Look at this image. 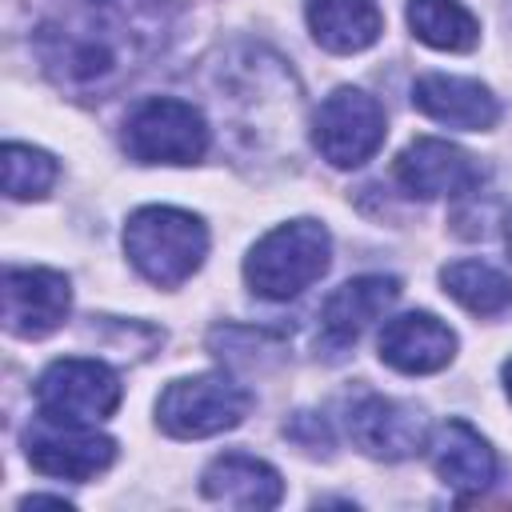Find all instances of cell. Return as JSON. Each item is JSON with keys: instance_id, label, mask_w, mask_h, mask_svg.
Masks as SVG:
<instances>
[{"instance_id": "277c9868", "label": "cell", "mask_w": 512, "mask_h": 512, "mask_svg": "<svg viewBox=\"0 0 512 512\" xmlns=\"http://www.w3.org/2000/svg\"><path fill=\"white\" fill-rule=\"evenodd\" d=\"M252 408V392L224 372H200L172 380L156 400V420L176 440H204L236 428Z\"/></svg>"}, {"instance_id": "e0dca14e", "label": "cell", "mask_w": 512, "mask_h": 512, "mask_svg": "<svg viewBox=\"0 0 512 512\" xmlns=\"http://www.w3.org/2000/svg\"><path fill=\"white\" fill-rule=\"evenodd\" d=\"M312 40L336 56L364 52L384 32V12L376 0H308L304 8Z\"/></svg>"}, {"instance_id": "30bf717a", "label": "cell", "mask_w": 512, "mask_h": 512, "mask_svg": "<svg viewBox=\"0 0 512 512\" xmlns=\"http://www.w3.org/2000/svg\"><path fill=\"white\" fill-rule=\"evenodd\" d=\"M392 172H396V184L408 196H424V200H436V196H468L484 180V168L476 164L472 152H464L460 144L436 140V136H416L396 156Z\"/></svg>"}, {"instance_id": "3957f363", "label": "cell", "mask_w": 512, "mask_h": 512, "mask_svg": "<svg viewBox=\"0 0 512 512\" xmlns=\"http://www.w3.org/2000/svg\"><path fill=\"white\" fill-rule=\"evenodd\" d=\"M328 256L332 236L320 220H288L252 244L244 260V280L260 300H292L324 276Z\"/></svg>"}, {"instance_id": "52a82bcc", "label": "cell", "mask_w": 512, "mask_h": 512, "mask_svg": "<svg viewBox=\"0 0 512 512\" xmlns=\"http://www.w3.org/2000/svg\"><path fill=\"white\" fill-rule=\"evenodd\" d=\"M384 108L364 88H336L312 116V144L336 168H360L384 144Z\"/></svg>"}, {"instance_id": "7c38bea8", "label": "cell", "mask_w": 512, "mask_h": 512, "mask_svg": "<svg viewBox=\"0 0 512 512\" xmlns=\"http://www.w3.org/2000/svg\"><path fill=\"white\" fill-rule=\"evenodd\" d=\"M380 360L404 376L440 372L456 356V332L432 312H404L380 328Z\"/></svg>"}, {"instance_id": "4fadbf2b", "label": "cell", "mask_w": 512, "mask_h": 512, "mask_svg": "<svg viewBox=\"0 0 512 512\" xmlns=\"http://www.w3.org/2000/svg\"><path fill=\"white\" fill-rule=\"evenodd\" d=\"M400 296L396 276H356L344 280L324 304H320V344L328 352H344L356 344V336Z\"/></svg>"}, {"instance_id": "9c48e42d", "label": "cell", "mask_w": 512, "mask_h": 512, "mask_svg": "<svg viewBox=\"0 0 512 512\" xmlns=\"http://www.w3.org/2000/svg\"><path fill=\"white\" fill-rule=\"evenodd\" d=\"M4 328L20 340H40L56 332L72 308L68 276L56 268H4L0 280Z\"/></svg>"}, {"instance_id": "8992f818", "label": "cell", "mask_w": 512, "mask_h": 512, "mask_svg": "<svg viewBox=\"0 0 512 512\" xmlns=\"http://www.w3.org/2000/svg\"><path fill=\"white\" fill-rule=\"evenodd\" d=\"M120 376L104 360L64 356L36 380V412L60 424H96L120 408Z\"/></svg>"}, {"instance_id": "8fae6325", "label": "cell", "mask_w": 512, "mask_h": 512, "mask_svg": "<svg viewBox=\"0 0 512 512\" xmlns=\"http://www.w3.org/2000/svg\"><path fill=\"white\" fill-rule=\"evenodd\" d=\"M348 436L372 460H408L424 448L428 424L420 408L368 392L348 404Z\"/></svg>"}, {"instance_id": "ffe728a7", "label": "cell", "mask_w": 512, "mask_h": 512, "mask_svg": "<svg viewBox=\"0 0 512 512\" xmlns=\"http://www.w3.org/2000/svg\"><path fill=\"white\" fill-rule=\"evenodd\" d=\"M56 184V160L32 144H4V192L12 200H40Z\"/></svg>"}, {"instance_id": "5b68a950", "label": "cell", "mask_w": 512, "mask_h": 512, "mask_svg": "<svg viewBox=\"0 0 512 512\" xmlns=\"http://www.w3.org/2000/svg\"><path fill=\"white\" fill-rule=\"evenodd\" d=\"M120 140L136 164H196L208 152V124L188 100L148 96L128 112Z\"/></svg>"}, {"instance_id": "2e32d148", "label": "cell", "mask_w": 512, "mask_h": 512, "mask_svg": "<svg viewBox=\"0 0 512 512\" xmlns=\"http://www.w3.org/2000/svg\"><path fill=\"white\" fill-rule=\"evenodd\" d=\"M200 492L228 508H276L284 500V480L272 464L248 452H224L204 468Z\"/></svg>"}, {"instance_id": "7402d4cb", "label": "cell", "mask_w": 512, "mask_h": 512, "mask_svg": "<svg viewBox=\"0 0 512 512\" xmlns=\"http://www.w3.org/2000/svg\"><path fill=\"white\" fill-rule=\"evenodd\" d=\"M504 388H508V400H512V360H504Z\"/></svg>"}, {"instance_id": "ba28073f", "label": "cell", "mask_w": 512, "mask_h": 512, "mask_svg": "<svg viewBox=\"0 0 512 512\" xmlns=\"http://www.w3.org/2000/svg\"><path fill=\"white\" fill-rule=\"evenodd\" d=\"M24 456L44 476L84 484L116 460V440L96 432L92 424H60L36 416V424H28L24 432Z\"/></svg>"}, {"instance_id": "9a60e30c", "label": "cell", "mask_w": 512, "mask_h": 512, "mask_svg": "<svg viewBox=\"0 0 512 512\" xmlns=\"http://www.w3.org/2000/svg\"><path fill=\"white\" fill-rule=\"evenodd\" d=\"M432 468L460 496L484 492L500 472L496 452L488 448V440L468 420H444L436 428V436H432Z\"/></svg>"}, {"instance_id": "7a4b0ae2", "label": "cell", "mask_w": 512, "mask_h": 512, "mask_svg": "<svg viewBox=\"0 0 512 512\" xmlns=\"http://www.w3.org/2000/svg\"><path fill=\"white\" fill-rule=\"evenodd\" d=\"M124 252L132 268L156 284V288H176L184 284L208 252V228L200 216L172 208V204H148L136 208L124 224Z\"/></svg>"}, {"instance_id": "5bb4252c", "label": "cell", "mask_w": 512, "mask_h": 512, "mask_svg": "<svg viewBox=\"0 0 512 512\" xmlns=\"http://www.w3.org/2000/svg\"><path fill=\"white\" fill-rule=\"evenodd\" d=\"M412 104L448 128H464V132H484L500 120V104L496 96L468 76H444V72H428L412 84Z\"/></svg>"}, {"instance_id": "6da1fadb", "label": "cell", "mask_w": 512, "mask_h": 512, "mask_svg": "<svg viewBox=\"0 0 512 512\" xmlns=\"http://www.w3.org/2000/svg\"><path fill=\"white\" fill-rule=\"evenodd\" d=\"M184 16L180 0H88L80 16L44 24L36 36L44 68L80 92H100L132 68L164 52Z\"/></svg>"}, {"instance_id": "603a6c76", "label": "cell", "mask_w": 512, "mask_h": 512, "mask_svg": "<svg viewBox=\"0 0 512 512\" xmlns=\"http://www.w3.org/2000/svg\"><path fill=\"white\" fill-rule=\"evenodd\" d=\"M504 244H508V252H512V212H508V220H504Z\"/></svg>"}, {"instance_id": "ac0fdd59", "label": "cell", "mask_w": 512, "mask_h": 512, "mask_svg": "<svg viewBox=\"0 0 512 512\" xmlns=\"http://www.w3.org/2000/svg\"><path fill=\"white\" fill-rule=\"evenodd\" d=\"M408 28L440 52H472L480 44V20L460 0H408Z\"/></svg>"}, {"instance_id": "44dd1931", "label": "cell", "mask_w": 512, "mask_h": 512, "mask_svg": "<svg viewBox=\"0 0 512 512\" xmlns=\"http://www.w3.org/2000/svg\"><path fill=\"white\" fill-rule=\"evenodd\" d=\"M20 508H72L64 496H24Z\"/></svg>"}, {"instance_id": "d6986e66", "label": "cell", "mask_w": 512, "mask_h": 512, "mask_svg": "<svg viewBox=\"0 0 512 512\" xmlns=\"http://www.w3.org/2000/svg\"><path fill=\"white\" fill-rule=\"evenodd\" d=\"M440 284L472 316H500L504 308H512V276H504L492 264H480V260L444 264L440 268Z\"/></svg>"}]
</instances>
